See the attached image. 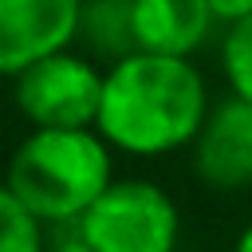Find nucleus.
I'll use <instances>...</instances> for the list:
<instances>
[{"label": "nucleus", "instance_id": "obj_7", "mask_svg": "<svg viewBox=\"0 0 252 252\" xmlns=\"http://www.w3.org/2000/svg\"><path fill=\"white\" fill-rule=\"evenodd\" d=\"M134 20V47L154 55H193L205 39L213 20L209 0H130Z\"/></svg>", "mask_w": 252, "mask_h": 252}, {"label": "nucleus", "instance_id": "obj_6", "mask_svg": "<svg viewBox=\"0 0 252 252\" xmlns=\"http://www.w3.org/2000/svg\"><path fill=\"white\" fill-rule=\"evenodd\" d=\"M193 169L213 189H244L252 181V102L232 94L220 106H209V118L193 138Z\"/></svg>", "mask_w": 252, "mask_h": 252}, {"label": "nucleus", "instance_id": "obj_12", "mask_svg": "<svg viewBox=\"0 0 252 252\" xmlns=\"http://www.w3.org/2000/svg\"><path fill=\"white\" fill-rule=\"evenodd\" d=\"M47 252H94V248H87L79 236H71V240H63V244H51Z\"/></svg>", "mask_w": 252, "mask_h": 252}, {"label": "nucleus", "instance_id": "obj_11", "mask_svg": "<svg viewBox=\"0 0 252 252\" xmlns=\"http://www.w3.org/2000/svg\"><path fill=\"white\" fill-rule=\"evenodd\" d=\"M209 8H213V20L228 28L252 16V0H209Z\"/></svg>", "mask_w": 252, "mask_h": 252}, {"label": "nucleus", "instance_id": "obj_10", "mask_svg": "<svg viewBox=\"0 0 252 252\" xmlns=\"http://www.w3.org/2000/svg\"><path fill=\"white\" fill-rule=\"evenodd\" d=\"M220 71L236 98L252 102V16L232 24L220 43Z\"/></svg>", "mask_w": 252, "mask_h": 252}, {"label": "nucleus", "instance_id": "obj_4", "mask_svg": "<svg viewBox=\"0 0 252 252\" xmlns=\"http://www.w3.org/2000/svg\"><path fill=\"white\" fill-rule=\"evenodd\" d=\"M102 75L79 51H55L12 79L16 110L32 130H94L102 102Z\"/></svg>", "mask_w": 252, "mask_h": 252}, {"label": "nucleus", "instance_id": "obj_8", "mask_svg": "<svg viewBox=\"0 0 252 252\" xmlns=\"http://www.w3.org/2000/svg\"><path fill=\"white\" fill-rule=\"evenodd\" d=\"M79 43L106 63H118L122 55L138 51L134 47V20H130V0H83L79 16Z\"/></svg>", "mask_w": 252, "mask_h": 252}, {"label": "nucleus", "instance_id": "obj_13", "mask_svg": "<svg viewBox=\"0 0 252 252\" xmlns=\"http://www.w3.org/2000/svg\"><path fill=\"white\" fill-rule=\"evenodd\" d=\"M232 252H252V224L236 236V244H232Z\"/></svg>", "mask_w": 252, "mask_h": 252}, {"label": "nucleus", "instance_id": "obj_9", "mask_svg": "<svg viewBox=\"0 0 252 252\" xmlns=\"http://www.w3.org/2000/svg\"><path fill=\"white\" fill-rule=\"evenodd\" d=\"M0 252H47L43 220L0 181Z\"/></svg>", "mask_w": 252, "mask_h": 252}, {"label": "nucleus", "instance_id": "obj_3", "mask_svg": "<svg viewBox=\"0 0 252 252\" xmlns=\"http://www.w3.org/2000/svg\"><path fill=\"white\" fill-rule=\"evenodd\" d=\"M75 236L94 252H173L181 213L158 181L114 177L75 220Z\"/></svg>", "mask_w": 252, "mask_h": 252}, {"label": "nucleus", "instance_id": "obj_5", "mask_svg": "<svg viewBox=\"0 0 252 252\" xmlns=\"http://www.w3.org/2000/svg\"><path fill=\"white\" fill-rule=\"evenodd\" d=\"M83 0H0V79L67 51L79 39Z\"/></svg>", "mask_w": 252, "mask_h": 252}, {"label": "nucleus", "instance_id": "obj_2", "mask_svg": "<svg viewBox=\"0 0 252 252\" xmlns=\"http://www.w3.org/2000/svg\"><path fill=\"white\" fill-rule=\"evenodd\" d=\"M4 181L43 224H75L114 181L110 142L98 130H32Z\"/></svg>", "mask_w": 252, "mask_h": 252}, {"label": "nucleus", "instance_id": "obj_1", "mask_svg": "<svg viewBox=\"0 0 252 252\" xmlns=\"http://www.w3.org/2000/svg\"><path fill=\"white\" fill-rule=\"evenodd\" d=\"M209 118V91L185 55L130 51L106 63L94 130L134 158H161L189 146Z\"/></svg>", "mask_w": 252, "mask_h": 252}]
</instances>
